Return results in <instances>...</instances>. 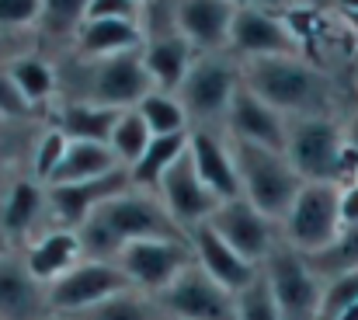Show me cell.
<instances>
[{
    "label": "cell",
    "mask_w": 358,
    "mask_h": 320,
    "mask_svg": "<svg viewBox=\"0 0 358 320\" xmlns=\"http://www.w3.org/2000/svg\"><path fill=\"white\" fill-rule=\"evenodd\" d=\"M306 261H310V268L320 279H334V275H345V272H358V226H345L341 237L327 251L310 254Z\"/></svg>",
    "instance_id": "obj_27"
},
{
    "label": "cell",
    "mask_w": 358,
    "mask_h": 320,
    "mask_svg": "<svg viewBox=\"0 0 358 320\" xmlns=\"http://www.w3.org/2000/svg\"><path fill=\"white\" fill-rule=\"evenodd\" d=\"M348 143H352V150L358 153V118L352 122V129H348Z\"/></svg>",
    "instance_id": "obj_40"
},
{
    "label": "cell",
    "mask_w": 358,
    "mask_h": 320,
    "mask_svg": "<svg viewBox=\"0 0 358 320\" xmlns=\"http://www.w3.org/2000/svg\"><path fill=\"white\" fill-rule=\"evenodd\" d=\"M192 251H195V261H199L220 286H227L230 293H240L243 286H250V282L261 275V268L250 265L247 258H240L237 251H234L209 223H199V226L192 230Z\"/></svg>",
    "instance_id": "obj_15"
},
{
    "label": "cell",
    "mask_w": 358,
    "mask_h": 320,
    "mask_svg": "<svg viewBox=\"0 0 358 320\" xmlns=\"http://www.w3.org/2000/svg\"><path fill=\"white\" fill-rule=\"evenodd\" d=\"M132 174L129 171H112V174H101V178H91V181H73V185H49V202L56 216L66 223V230H80L91 216L98 213L105 202L125 195Z\"/></svg>",
    "instance_id": "obj_12"
},
{
    "label": "cell",
    "mask_w": 358,
    "mask_h": 320,
    "mask_svg": "<svg viewBox=\"0 0 358 320\" xmlns=\"http://www.w3.org/2000/svg\"><path fill=\"white\" fill-rule=\"evenodd\" d=\"M345 7H352V11H358V0H341Z\"/></svg>",
    "instance_id": "obj_43"
},
{
    "label": "cell",
    "mask_w": 358,
    "mask_h": 320,
    "mask_svg": "<svg viewBox=\"0 0 358 320\" xmlns=\"http://www.w3.org/2000/svg\"><path fill=\"white\" fill-rule=\"evenodd\" d=\"M234 14L237 11L230 7V0H181L178 25H181V35L188 42L216 46V42L230 39Z\"/></svg>",
    "instance_id": "obj_19"
},
{
    "label": "cell",
    "mask_w": 358,
    "mask_h": 320,
    "mask_svg": "<svg viewBox=\"0 0 358 320\" xmlns=\"http://www.w3.org/2000/svg\"><path fill=\"white\" fill-rule=\"evenodd\" d=\"M77 237H80V247L94 261L119 258L122 247H129L136 240H185L181 223L167 213V206H160L146 195H129V192L105 202L77 230Z\"/></svg>",
    "instance_id": "obj_1"
},
{
    "label": "cell",
    "mask_w": 358,
    "mask_h": 320,
    "mask_svg": "<svg viewBox=\"0 0 358 320\" xmlns=\"http://www.w3.org/2000/svg\"><path fill=\"white\" fill-rule=\"evenodd\" d=\"M139 42V28L122 18H87L80 25V46L91 56H119Z\"/></svg>",
    "instance_id": "obj_25"
},
{
    "label": "cell",
    "mask_w": 358,
    "mask_h": 320,
    "mask_svg": "<svg viewBox=\"0 0 358 320\" xmlns=\"http://www.w3.org/2000/svg\"><path fill=\"white\" fill-rule=\"evenodd\" d=\"M136 4H139V0H136Z\"/></svg>",
    "instance_id": "obj_44"
},
{
    "label": "cell",
    "mask_w": 358,
    "mask_h": 320,
    "mask_svg": "<svg viewBox=\"0 0 358 320\" xmlns=\"http://www.w3.org/2000/svg\"><path fill=\"white\" fill-rule=\"evenodd\" d=\"M264 279L275 293V303L282 320H317L324 303V279L310 268L306 254H299L289 244H275V251L264 261Z\"/></svg>",
    "instance_id": "obj_5"
},
{
    "label": "cell",
    "mask_w": 358,
    "mask_h": 320,
    "mask_svg": "<svg viewBox=\"0 0 358 320\" xmlns=\"http://www.w3.org/2000/svg\"><path fill=\"white\" fill-rule=\"evenodd\" d=\"M157 188H160V195H164L167 213L174 216L178 223H192V226L209 223L213 213L223 206V202L206 188V181L199 178L195 160H192V153H188V150L171 164V171L160 178V185H157Z\"/></svg>",
    "instance_id": "obj_11"
},
{
    "label": "cell",
    "mask_w": 358,
    "mask_h": 320,
    "mask_svg": "<svg viewBox=\"0 0 358 320\" xmlns=\"http://www.w3.org/2000/svg\"><path fill=\"white\" fill-rule=\"evenodd\" d=\"M66 146H70V139H66L63 132H49V136L42 139L38 157H35V174H38L42 181H49V178H52V171L59 167V160H63Z\"/></svg>",
    "instance_id": "obj_35"
},
{
    "label": "cell",
    "mask_w": 358,
    "mask_h": 320,
    "mask_svg": "<svg viewBox=\"0 0 358 320\" xmlns=\"http://www.w3.org/2000/svg\"><path fill=\"white\" fill-rule=\"evenodd\" d=\"M80 237L77 230H56V233H45L31 251H28V272L38 279V282H56L63 279L73 265H80Z\"/></svg>",
    "instance_id": "obj_22"
},
{
    "label": "cell",
    "mask_w": 358,
    "mask_h": 320,
    "mask_svg": "<svg viewBox=\"0 0 358 320\" xmlns=\"http://www.w3.org/2000/svg\"><path fill=\"white\" fill-rule=\"evenodd\" d=\"M150 84H153V77H150L143 56L119 53V56H108V60L98 67L94 98H98V105H108V108L139 105V102L150 95Z\"/></svg>",
    "instance_id": "obj_14"
},
{
    "label": "cell",
    "mask_w": 358,
    "mask_h": 320,
    "mask_svg": "<svg viewBox=\"0 0 358 320\" xmlns=\"http://www.w3.org/2000/svg\"><path fill=\"white\" fill-rule=\"evenodd\" d=\"M119 171V160H115V150L105 146V143H77L70 139L59 167L52 171L49 185H73V181H91V178H101V174H112Z\"/></svg>",
    "instance_id": "obj_23"
},
{
    "label": "cell",
    "mask_w": 358,
    "mask_h": 320,
    "mask_svg": "<svg viewBox=\"0 0 358 320\" xmlns=\"http://www.w3.org/2000/svg\"><path fill=\"white\" fill-rule=\"evenodd\" d=\"M77 320H157V310L150 307V300H143L132 289H125L119 296L77 314Z\"/></svg>",
    "instance_id": "obj_31"
},
{
    "label": "cell",
    "mask_w": 358,
    "mask_h": 320,
    "mask_svg": "<svg viewBox=\"0 0 358 320\" xmlns=\"http://www.w3.org/2000/svg\"><path fill=\"white\" fill-rule=\"evenodd\" d=\"M42 209V192H38V185H31V181H21V185H14V192H10V199H7V206H3V230L7 233H24L31 223H35V216Z\"/></svg>",
    "instance_id": "obj_30"
},
{
    "label": "cell",
    "mask_w": 358,
    "mask_h": 320,
    "mask_svg": "<svg viewBox=\"0 0 358 320\" xmlns=\"http://www.w3.org/2000/svg\"><path fill=\"white\" fill-rule=\"evenodd\" d=\"M115 265L132 286L146 293H164L195 265V251L185 240H136L122 247Z\"/></svg>",
    "instance_id": "obj_8"
},
{
    "label": "cell",
    "mask_w": 358,
    "mask_h": 320,
    "mask_svg": "<svg viewBox=\"0 0 358 320\" xmlns=\"http://www.w3.org/2000/svg\"><path fill=\"white\" fill-rule=\"evenodd\" d=\"M38 279L28 272V265H17L10 258H0V317L3 320H42L38 317Z\"/></svg>",
    "instance_id": "obj_20"
},
{
    "label": "cell",
    "mask_w": 358,
    "mask_h": 320,
    "mask_svg": "<svg viewBox=\"0 0 358 320\" xmlns=\"http://www.w3.org/2000/svg\"><path fill=\"white\" fill-rule=\"evenodd\" d=\"M42 320H77V317H66V314H45Z\"/></svg>",
    "instance_id": "obj_42"
},
{
    "label": "cell",
    "mask_w": 358,
    "mask_h": 320,
    "mask_svg": "<svg viewBox=\"0 0 358 320\" xmlns=\"http://www.w3.org/2000/svg\"><path fill=\"white\" fill-rule=\"evenodd\" d=\"M28 102L17 95L10 74H0V115H24Z\"/></svg>",
    "instance_id": "obj_38"
},
{
    "label": "cell",
    "mask_w": 358,
    "mask_h": 320,
    "mask_svg": "<svg viewBox=\"0 0 358 320\" xmlns=\"http://www.w3.org/2000/svg\"><path fill=\"white\" fill-rule=\"evenodd\" d=\"M341 223L345 226H358V181L341 188Z\"/></svg>",
    "instance_id": "obj_39"
},
{
    "label": "cell",
    "mask_w": 358,
    "mask_h": 320,
    "mask_svg": "<svg viewBox=\"0 0 358 320\" xmlns=\"http://www.w3.org/2000/svg\"><path fill=\"white\" fill-rule=\"evenodd\" d=\"M285 240L299 254H320L327 251L345 223H341V188L338 185H303L292 209L285 213Z\"/></svg>",
    "instance_id": "obj_6"
},
{
    "label": "cell",
    "mask_w": 358,
    "mask_h": 320,
    "mask_svg": "<svg viewBox=\"0 0 358 320\" xmlns=\"http://www.w3.org/2000/svg\"><path fill=\"white\" fill-rule=\"evenodd\" d=\"M237 95V77L227 63H216V60H206V63H195L181 84V105L192 115H220V111H230V102Z\"/></svg>",
    "instance_id": "obj_16"
},
{
    "label": "cell",
    "mask_w": 358,
    "mask_h": 320,
    "mask_svg": "<svg viewBox=\"0 0 358 320\" xmlns=\"http://www.w3.org/2000/svg\"><path fill=\"white\" fill-rule=\"evenodd\" d=\"M247 88L275 111H299L310 118V111L327 102V84L317 70L292 56H264L250 60L247 70Z\"/></svg>",
    "instance_id": "obj_4"
},
{
    "label": "cell",
    "mask_w": 358,
    "mask_h": 320,
    "mask_svg": "<svg viewBox=\"0 0 358 320\" xmlns=\"http://www.w3.org/2000/svg\"><path fill=\"white\" fill-rule=\"evenodd\" d=\"M42 14V0H0V25H24Z\"/></svg>",
    "instance_id": "obj_36"
},
{
    "label": "cell",
    "mask_w": 358,
    "mask_h": 320,
    "mask_svg": "<svg viewBox=\"0 0 358 320\" xmlns=\"http://www.w3.org/2000/svg\"><path fill=\"white\" fill-rule=\"evenodd\" d=\"M136 7H139L136 0H91L87 18H122V21H132Z\"/></svg>",
    "instance_id": "obj_37"
},
{
    "label": "cell",
    "mask_w": 358,
    "mask_h": 320,
    "mask_svg": "<svg viewBox=\"0 0 358 320\" xmlns=\"http://www.w3.org/2000/svg\"><path fill=\"white\" fill-rule=\"evenodd\" d=\"M160 303L178 320H237V293L220 286L199 261L160 293Z\"/></svg>",
    "instance_id": "obj_9"
},
{
    "label": "cell",
    "mask_w": 358,
    "mask_h": 320,
    "mask_svg": "<svg viewBox=\"0 0 358 320\" xmlns=\"http://www.w3.org/2000/svg\"><path fill=\"white\" fill-rule=\"evenodd\" d=\"M150 139H153V132H150V125L143 122V115L139 111H122L119 125H115V132H112V150H115V157L125 160L129 167L146 153V146H150Z\"/></svg>",
    "instance_id": "obj_29"
},
{
    "label": "cell",
    "mask_w": 358,
    "mask_h": 320,
    "mask_svg": "<svg viewBox=\"0 0 358 320\" xmlns=\"http://www.w3.org/2000/svg\"><path fill=\"white\" fill-rule=\"evenodd\" d=\"M188 39L185 35H157L146 53H143V63L153 77V84H160V91H181L188 70H192V53H188Z\"/></svg>",
    "instance_id": "obj_21"
},
{
    "label": "cell",
    "mask_w": 358,
    "mask_h": 320,
    "mask_svg": "<svg viewBox=\"0 0 358 320\" xmlns=\"http://www.w3.org/2000/svg\"><path fill=\"white\" fill-rule=\"evenodd\" d=\"M209 226L237 251L240 258H247L250 265H264L268 254L275 251V233H271V219L264 213H257L247 199H234V202H223Z\"/></svg>",
    "instance_id": "obj_10"
},
{
    "label": "cell",
    "mask_w": 358,
    "mask_h": 320,
    "mask_svg": "<svg viewBox=\"0 0 358 320\" xmlns=\"http://www.w3.org/2000/svg\"><path fill=\"white\" fill-rule=\"evenodd\" d=\"M125 289H132V282L125 279L115 261H80L73 265L63 279H56L45 293V303L52 307V314H66V317H77L112 296H119Z\"/></svg>",
    "instance_id": "obj_7"
},
{
    "label": "cell",
    "mask_w": 358,
    "mask_h": 320,
    "mask_svg": "<svg viewBox=\"0 0 358 320\" xmlns=\"http://www.w3.org/2000/svg\"><path fill=\"white\" fill-rule=\"evenodd\" d=\"M230 42L240 53H247L250 60H264V56H292L296 39L289 35V28L282 21H275L264 11L243 7L234 14V28H230Z\"/></svg>",
    "instance_id": "obj_18"
},
{
    "label": "cell",
    "mask_w": 358,
    "mask_h": 320,
    "mask_svg": "<svg viewBox=\"0 0 358 320\" xmlns=\"http://www.w3.org/2000/svg\"><path fill=\"white\" fill-rule=\"evenodd\" d=\"M0 258H7V230L0 226Z\"/></svg>",
    "instance_id": "obj_41"
},
{
    "label": "cell",
    "mask_w": 358,
    "mask_h": 320,
    "mask_svg": "<svg viewBox=\"0 0 358 320\" xmlns=\"http://www.w3.org/2000/svg\"><path fill=\"white\" fill-rule=\"evenodd\" d=\"M234 160H237L243 199L268 219H285V213L296 202V195L306 185L296 174V167L289 164V157L278 153V150H264V146L237 139L234 143Z\"/></svg>",
    "instance_id": "obj_3"
},
{
    "label": "cell",
    "mask_w": 358,
    "mask_h": 320,
    "mask_svg": "<svg viewBox=\"0 0 358 320\" xmlns=\"http://www.w3.org/2000/svg\"><path fill=\"white\" fill-rule=\"evenodd\" d=\"M87 7L91 0H42V18L52 32H70L87 18Z\"/></svg>",
    "instance_id": "obj_34"
},
{
    "label": "cell",
    "mask_w": 358,
    "mask_h": 320,
    "mask_svg": "<svg viewBox=\"0 0 358 320\" xmlns=\"http://www.w3.org/2000/svg\"><path fill=\"white\" fill-rule=\"evenodd\" d=\"M289 164L306 185H352L358 181V153L352 143L320 115L299 118L289 125Z\"/></svg>",
    "instance_id": "obj_2"
},
{
    "label": "cell",
    "mask_w": 358,
    "mask_h": 320,
    "mask_svg": "<svg viewBox=\"0 0 358 320\" xmlns=\"http://www.w3.org/2000/svg\"><path fill=\"white\" fill-rule=\"evenodd\" d=\"M136 111L143 115V122L150 125V132L153 136H174V132H185V118H188V111L185 105L178 102V98H171V95H164V91H150Z\"/></svg>",
    "instance_id": "obj_28"
},
{
    "label": "cell",
    "mask_w": 358,
    "mask_h": 320,
    "mask_svg": "<svg viewBox=\"0 0 358 320\" xmlns=\"http://www.w3.org/2000/svg\"><path fill=\"white\" fill-rule=\"evenodd\" d=\"M188 153H192V160H195L199 178L206 181V188H209L220 202L243 199L237 160H234V146H223V143H220L216 136H209V132H195V136H188Z\"/></svg>",
    "instance_id": "obj_17"
},
{
    "label": "cell",
    "mask_w": 358,
    "mask_h": 320,
    "mask_svg": "<svg viewBox=\"0 0 358 320\" xmlns=\"http://www.w3.org/2000/svg\"><path fill=\"white\" fill-rule=\"evenodd\" d=\"M237 320H282V310L275 303V293H271L264 272L237 293Z\"/></svg>",
    "instance_id": "obj_33"
},
{
    "label": "cell",
    "mask_w": 358,
    "mask_h": 320,
    "mask_svg": "<svg viewBox=\"0 0 358 320\" xmlns=\"http://www.w3.org/2000/svg\"><path fill=\"white\" fill-rule=\"evenodd\" d=\"M185 150H188V132L153 136V139H150V146H146V153L129 167L132 181H136V185H146V188H157V185H160V178L171 171V164H174Z\"/></svg>",
    "instance_id": "obj_26"
},
{
    "label": "cell",
    "mask_w": 358,
    "mask_h": 320,
    "mask_svg": "<svg viewBox=\"0 0 358 320\" xmlns=\"http://www.w3.org/2000/svg\"><path fill=\"white\" fill-rule=\"evenodd\" d=\"M7 74H10V81H14V88H17V95L24 102H42L56 88V77L42 60H17Z\"/></svg>",
    "instance_id": "obj_32"
},
{
    "label": "cell",
    "mask_w": 358,
    "mask_h": 320,
    "mask_svg": "<svg viewBox=\"0 0 358 320\" xmlns=\"http://www.w3.org/2000/svg\"><path fill=\"white\" fill-rule=\"evenodd\" d=\"M122 108L108 105H70L63 111V136L77 143H112V132L119 125Z\"/></svg>",
    "instance_id": "obj_24"
},
{
    "label": "cell",
    "mask_w": 358,
    "mask_h": 320,
    "mask_svg": "<svg viewBox=\"0 0 358 320\" xmlns=\"http://www.w3.org/2000/svg\"><path fill=\"white\" fill-rule=\"evenodd\" d=\"M230 125L240 143H254V146L278 150V153H285L289 146V125L282 122V111L264 105L250 88H237L230 102Z\"/></svg>",
    "instance_id": "obj_13"
}]
</instances>
